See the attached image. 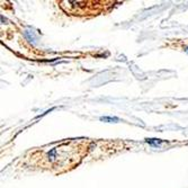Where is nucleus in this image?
I'll return each mask as SVG.
<instances>
[{
  "label": "nucleus",
  "instance_id": "obj_1",
  "mask_svg": "<svg viewBox=\"0 0 188 188\" xmlns=\"http://www.w3.org/2000/svg\"><path fill=\"white\" fill-rule=\"evenodd\" d=\"M146 142L152 146H159L162 143V140H159V139H146Z\"/></svg>",
  "mask_w": 188,
  "mask_h": 188
},
{
  "label": "nucleus",
  "instance_id": "obj_2",
  "mask_svg": "<svg viewBox=\"0 0 188 188\" xmlns=\"http://www.w3.org/2000/svg\"><path fill=\"white\" fill-rule=\"evenodd\" d=\"M100 121L107 122V123H117L118 118L117 117H111V116H103V117H100Z\"/></svg>",
  "mask_w": 188,
  "mask_h": 188
},
{
  "label": "nucleus",
  "instance_id": "obj_3",
  "mask_svg": "<svg viewBox=\"0 0 188 188\" xmlns=\"http://www.w3.org/2000/svg\"><path fill=\"white\" fill-rule=\"evenodd\" d=\"M187 52H188V47H187Z\"/></svg>",
  "mask_w": 188,
  "mask_h": 188
}]
</instances>
